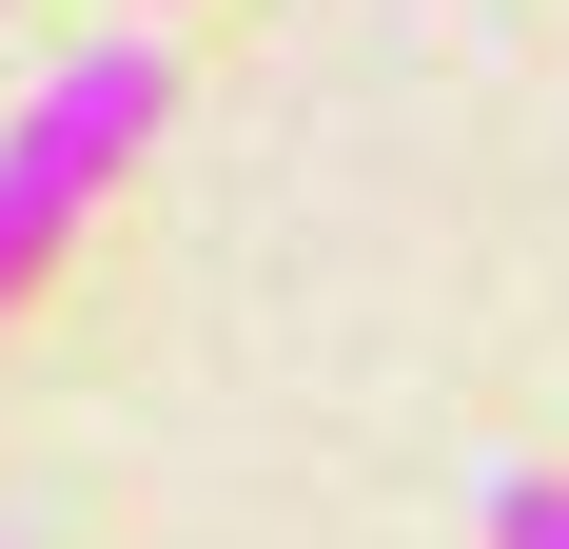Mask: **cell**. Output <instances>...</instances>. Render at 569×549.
<instances>
[{"instance_id": "cell-1", "label": "cell", "mask_w": 569, "mask_h": 549, "mask_svg": "<svg viewBox=\"0 0 569 549\" xmlns=\"http://www.w3.org/2000/svg\"><path fill=\"white\" fill-rule=\"evenodd\" d=\"M158 118H177V59H158V40H79L40 99L0 118V315L59 274V236L99 217L118 177L158 158Z\"/></svg>"}, {"instance_id": "cell-2", "label": "cell", "mask_w": 569, "mask_h": 549, "mask_svg": "<svg viewBox=\"0 0 569 549\" xmlns=\"http://www.w3.org/2000/svg\"><path fill=\"white\" fill-rule=\"evenodd\" d=\"M471 530H491V549H569V471H491Z\"/></svg>"}]
</instances>
